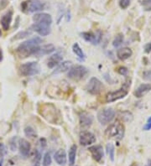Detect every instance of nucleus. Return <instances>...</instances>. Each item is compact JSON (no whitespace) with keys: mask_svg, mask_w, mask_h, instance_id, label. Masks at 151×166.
<instances>
[{"mask_svg":"<svg viewBox=\"0 0 151 166\" xmlns=\"http://www.w3.org/2000/svg\"><path fill=\"white\" fill-rule=\"evenodd\" d=\"M42 40L39 37L32 38L30 40L23 41V43L17 47L16 53L20 59L30 57L31 55H35L37 51L40 49V44Z\"/></svg>","mask_w":151,"mask_h":166,"instance_id":"nucleus-1","label":"nucleus"},{"mask_svg":"<svg viewBox=\"0 0 151 166\" xmlns=\"http://www.w3.org/2000/svg\"><path fill=\"white\" fill-rule=\"evenodd\" d=\"M40 113L42 115L44 118L46 119L48 122L56 124L58 122L59 116L57 112L56 108L50 103H46L42 105V108L40 110Z\"/></svg>","mask_w":151,"mask_h":166,"instance_id":"nucleus-2","label":"nucleus"},{"mask_svg":"<svg viewBox=\"0 0 151 166\" xmlns=\"http://www.w3.org/2000/svg\"><path fill=\"white\" fill-rule=\"evenodd\" d=\"M40 66L35 61H30L22 64L19 68V73L22 76H32L40 74Z\"/></svg>","mask_w":151,"mask_h":166,"instance_id":"nucleus-3","label":"nucleus"},{"mask_svg":"<svg viewBox=\"0 0 151 166\" xmlns=\"http://www.w3.org/2000/svg\"><path fill=\"white\" fill-rule=\"evenodd\" d=\"M105 135L107 138H116L117 139H122L124 135V125L118 121L111 123L105 131Z\"/></svg>","mask_w":151,"mask_h":166,"instance_id":"nucleus-4","label":"nucleus"},{"mask_svg":"<svg viewBox=\"0 0 151 166\" xmlns=\"http://www.w3.org/2000/svg\"><path fill=\"white\" fill-rule=\"evenodd\" d=\"M88 73V70L81 65H76L69 69L67 73V76L73 80V81H79L82 80Z\"/></svg>","mask_w":151,"mask_h":166,"instance_id":"nucleus-5","label":"nucleus"},{"mask_svg":"<svg viewBox=\"0 0 151 166\" xmlns=\"http://www.w3.org/2000/svg\"><path fill=\"white\" fill-rule=\"evenodd\" d=\"M21 9L23 12H29V13H34L38 11H42L45 9V4L38 1V0H33V1H26L23 2L21 4Z\"/></svg>","mask_w":151,"mask_h":166,"instance_id":"nucleus-6","label":"nucleus"},{"mask_svg":"<svg viewBox=\"0 0 151 166\" xmlns=\"http://www.w3.org/2000/svg\"><path fill=\"white\" fill-rule=\"evenodd\" d=\"M115 117V111L113 108H102L97 112V120L101 124L105 125L111 122Z\"/></svg>","mask_w":151,"mask_h":166,"instance_id":"nucleus-7","label":"nucleus"},{"mask_svg":"<svg viewBox=\"0 0 151 166\" xmlns=\"http://www.w3.org/2000/svg\"><path fill=\"white\" fill-rule=\"evenodd\" d=\"M104 86L102 82L96 77H92L86 87V90L92 95H98L102 92Z\"/></svg>","mask_w":151,"mask_h":166,"instance_id":"nucleus-8","label":"nucleus"},{"mask_svg":"<svg viewBox=\"0 0 151 166\" xmlns=\"http://www.w3.org/2000/svg\"><path fill=\"white\" fill-rule=\"evenodd\" d=\"M128 95V90L125 88L118 89L114 92H110L107 93L105 97V100L107 103L116 102L117 100L124 98Z\"/></svg>","mask_w":151,"mask_h":166,"instance_id":"nucleus-9","label":"nucleus"},{"mask_svg":"<svg viewBox=\"0 0 151 166\" xmlns=\"http://www.w3.org/2000/svg\"><path fill=\"white\" fill-rule=\"evenodd\" d=\"M81 34L85 41L93 44H98L102 41V32L100 30L96 32H83Z\"/></svg>","mask_w":151,"mask_h":166,"instance_id":"nucleus-10","label":"nucleus"},{"mask_svg":"<svg viewBox=\"0 0 151 166\" xmlns=\"http://www.w3.org/2000/svg\"><path fill=\"white\" fill-rule=\"evenodd\" d=\"M30 30L36 32L40 36H47L48 34H50V25L44 24H38V23H34L30 26Z\"/></svg>","mask_w":151,"mask_h":166,"instance_id":"nucleus-11","label":"nucleus"},{"mask_svg":"<svg viewBox=\"0 0 151 166\" xmlns=\"http://www.w3.org/2000/svg\"><path fill=\"white\" fill-rule=\"evenodd\" d=\"M81 145L89 146L96 142V137L92 132L88 131H83L80 133V139H79Z\"/></svg>","mask_w":151,"mask_h":166,"instance_id":"nucleus-12","label":"nucleus"},{"mask_svg":"<svg viewBox=\"0 0 151 166\" xmlns=\"http://www.w3.org/2000/svg\"><path fill=\"white\" fill-rule=\"evenodd\" d=\"M33 21L38 24H44L51 25L52 24V18L49 14L46 13H39L35 14L33 16Z\"/></svg>","mask_w":151,"mask_h":166,"instance_id":"nucleus-13","label":"nucleus"},{"mask_svg":"<svg viewBox=\"0 0 151 166\" xmlns=\"http://www.w3.org/2000/svg\"><path fill=\"white\" fill-rule=\"evenodd\" d=\"M79 122L81 128H88L93 122V117L89 112L83 111L79 114Z\"/></svg>","mask_w":151,"mask_h":166,"instance_id":"nucleus-14","label":"nucleus"},{"mask_svg":"<svg viewBox=\"0 0 151 166\" xmlns=\"http://www.w3.org/2000/svg\"><path fill=\"white\" fill-rule=\"evenodd\" d=\"M88 150L90 151L94 160H96L97 162H100L102 159L103 158V149L101 145L91 146Z\"/></svg>","mask_w":151,"mask_h":166,"instance_id":"nucleus-15","label":"nucleus"},{"mask_svg":"<svg viewBox=\"0 0 151 166\" xmlns=\"http://www.w3.org/2000/svg\"><path fill=\"white\" fill-rule=\"evenodd\" d=\"M19 149L21 155H23V157H28L31 149V146L29 141L24 139H20L19 142Z\"/></svg>","mask_w":151,"mask_h":166,"instance_id":"nucleus-16","label":"nucleus"},{"mask_svg":"<svg viewBox=\"0 0 151 166\" xmlns=\"http://www.w3.org/2000/svg\"><path fill=\"white\" fill-rule=\"evenodd\" d=\"M12 18H13V12L11 10L6 12L1 17L0 23H1L2 28H3L4 30H9V29L10 27V24H11V22H12Z\"/></svg>","mask_w":151,"mask_h":166,"instance_id":"nucleus-17","label":"nucleus"},{"mask_svg":"<svg viewBox=\"0 0 151 166\" xmlns=\"http://www.w3.org/2000/svg\"><path fill=\"white\" fill-rule=\"evenodd\" d=\"M149 91H151V84H149V83H144V84H141L134 91V95L137 98H140V97H143L145 94H147Z\"/></svg>","mask_w":151,"mask_h":166,"instance_id":"nucleus-18","label":"nucleus"},{"mask_svg":"<svg viewBox=\"0 0 151 166\" xmlns=\"http://www.w3.org/2000/svg\"><path fill=\"white\" fill-rule=\"evenodd\" d=\"M54 159H55V161L59 165H65L67 161V153L65 151V149H60L59 150H57L56 152L55 153V154H54Z\"/></svg>","mask_w":151,"mask_h":166,"instance_id":"nucleus-19","label":"nucleus"},{"mask_svg":"<svg viewBox=\"0 0 151 166\" xmlns=\"http://www.w3.org/2000/svg\"><path fill=\"white\" fill-rule=\"evenodd\" d=\"M63 60V56L60 54V53H56V54L52 55L50 58L48 59L47 61V66L50 69L56 67V65L60 64V62Z\"/></svg>","mask_w":151,"mask_h":166,"instance_id":"nucleus-20","label":"nucleus"},{"mask_svg":"<svg viewBox=\"0 0 151 166\" xmlns=\"http://www.w3.org/2000/svg\"><path fill=\"white\" fill-rule=\"evenodd\" d=\"M133 51L130 48L124 47L118 49L117 51V56L120 61H126L127 59L132 56Z\"/></svg>","mask_w":151,"mask_h":166,"instance_id":"nucleus-21","label":"nucleus"},{"mask_svg":"<svg viewBox=\"0 0 151 166\" xmlns=\"http://www.w3.org/2000/svg\"><path fill=\"white\" fill-rule=\"evenodd\" d=\"M55 50H56V47L54 46V44H45L43 46L40 47L39 51H37V53L35 54V56L40 57V56H43V55H49L50 53H52L53 51H55Z\"/></svg>","mask_w":151,"mask_h":166,"instance_id":"nucleus-22","label":"nucleus"},{"mask_svg":"<svg viewBox=\"0 0 151 166\" xmlns=\"http://www.w3.org/2000/svg\"><path fill=\"white\" fill-rule=\"evenodd\" d=\"M70 65H71V61H63L60 65H58L56 69L53 71V74H59V73H62L68 71L71 67Z\"/></svg>","mask_w":151,"mask_h":166,"instance_id":"nucleus-23","label":"nucleus"},{"mask_svg":"<svg viewBox=\"0 0 151 166\" xmlns=\"http://www.w3.org/2000/svg\"><path fill=\"white\" fill-rule=\"evenodd\" d=\"M77 147L76 144H73L70 148V150H69V164H70V166H74V164H75V161H76V156H77Z\"/></svg>","mask_w":151,"mask_h":166,"instance_id":"nucleus-24","label":"nucleus"},{"mask_svg":"<svg viewBox=\"0 0 151 166\" xmlns=\"http://www.w3.org/2000/svg\"><path fill=\"white\" fill-rule=\"evenodd\" d=\"M72 51H73L74 54L77 55L80 61H84V59H85V54H84L83 51L81 50V48L80 47V45L77 44V43H75L72 45Z\"/></svg>","mask_w":151,"mask_h":166,"instance_id":"nucleus-25","label":"nucleus"},{"mask_svg":"<svg viewBox=\"0 0 151 166\" xmlns=\"http://www.w3.org/2000/svg\"><path fill=\"white\" fill-rule=\"evenodd\" d=\"M31 34V30H23L19 32L18 34H16L12 39V41H18V40H21L23 38L27 37Z\"/></svg>","mask_w":151,"mask_h":166,"instance_id":"nucleus-26","label":"nucleus"},{"mask_svg":"<svg viewBox=\"0 0 151 166\" xmlns=\"http://www.w3.org/2000/svg\"><path fill=\"white\" fill-rule=\"evenodd\" d=\"M123 42H124V34L122 33H118L116 35V37L114 38L113 41V45L114 47H118L122 44Z\"/></svg>","mask_w":151,"mask_h":166,"instance_id":"nucleus-27","label":"nucleus"},{"mask_svg":"<svg viewBox=\"0 0 151 166\" xmlns=\"http://www.w3.org/2000/svg\"><path fill=\"white\" fill-rule=\"evenodd\" d=\"M24 134L29 138H34L36 137V132L35 130L31 127V126H27L24 128Z\"/></svg>","mask_w":151,"mask_h":166,"instance_id":"nucleus-28","label":"nucleus"},{"mask_svg":"<svg viewBox=\"0 0 151 166\" xmlns=\"http://www.w3.org/2000/svg\"><path fill=\"white\" fill-rule=\"evenodd\" d=\"M40 161H41V154L38 149H36L33 158V166H40Z\"/></svg>","mask_w":151,"mask_h":166,"instance_id":"nucleus-29","label":"nucleus"},{"mask_svg":"<svg viewBox=\"0 0 151 166\" xmlns=\"http://www.w3.org/2000/svg\"><path fill=\"white\" fill-rule=\"evenodd\" d=\"M107 152L108 155L110 157L112 161L114 160V146L112 143H107Z\"/></svg>","mask_w":151,"mask_h":166,"instance_id":"nucleus-30","label":"nucleus"},{"mask_svg":"<svg viewBox=\"0 0 151 166\" xmlns=\"http://www.w3.org/2000/svg\"><path fill=\"white\" fill-rule=\"evenodd\" d=\"M50 164H51V157H50V153L47 152V153H45V154L44 155L42 165L43 166H50Z\"/></svg>","mask_w":151,"mask_h":166,"instance_id":"nucleus-31","label":"nucleus"},{"mask_svg":"<svg viewBox=\"0 0 151 166\" xmlns=\"http://www.w3.org/2000/svg\"><path fill=\"white\" fill-rule=\"evenodd\" d=\"M141 5L145 11H151V0H143Z\"/></svg>","mask_w":151,"mask_h":166,"instance_id":"nucleus-32","label":"nucleus"},{"mask_svg":"<svg viewBox=\"0 0 151 166\" xmlns=\"http://www.w3.org/2000/svg\"><path fill=\"white\" fill-rule=\"evenodd\" d=\"M117 72L122 76H127L128 73V70L125 66H119V67L117 68Z\"/></svg>","mask_w":151,"mask_h":166,"instance_id":"nucleus-33","label":"nucleus"},{"mask_svg":"<svg viewBox=\"0 0 151 166\" xmlns=\"http://www.w3.org/2000/svg\"><path fill=\"white\" fill-rule=\"evenodd\" d=\"M131 0H120L119 2V6L123 9H126L129 5H130Z\"/></svg>","mask_w":151,"mask_h":166,"instance_id":"nucleus-34","label":"nucleus"},{"mask_svg":"<svg viewBox=\"0 0 151 166\" xmlns=\"http://www.w3.org/2000/svg\"><path fill=\"white\" fill-rule=\"evenodd\" d=\"M9 147L10 149L12 150V151H14L15 149H16V137H13V139H10L9 141Z\"/></svg>","mask_w":151,"mask_h":166,"instance_id":"nucleus-35","label":"nucleus"},{"mask_svg":"<svg viewBox=\"0 0 151 166\" xmlns=\"http://www.w3.org/2000/svg\"><path fill=\"white\" fill-rule=\"evenodd\" d=\"M151 129V116L148 118L147 122L145 123V125L144 126V130L145 131H149Z\"/></svg>","mask_w":151,"mask_h":166,"instance_id":"nucleus-36","label":"nucleus"},{"mask_svg":"<svg viewBox=\"0 0 151 166\" xmlns=\"http://www.w3.org/2000/svg\"><path fill=\"white\" fill-rule=\"evenodd\" d=\"M5 153H6V148H5V146H4L3 143H0V158H3V155L5 154Z\"/></svg>","mask_w":151,"mask_h":166,"instance_id":"nucleus-37","label":"nucleus"},{"mask_svg":"<svg viewBox=\"0 0 151 166\" xmlns=\"http://www.w3.org/2000/svg\"><path fill=\"white\" fill-rule=\"evenodd\" d=\"M144 51L145 53H150L151 52V42L148 43L144 45Z\"/></svg>","mask_w":151,"mask_h":166,"instance_id":"nucleus-38","label":"nucleus"},{"mask_svg":"<svg viewBox=\"0 0 151 166\" xmlns=\"http://www.w3.org/2000/svg\"><path fill=\"white\" fill-rule=\"evenodd\" d=\"M144 79H151V71H144Z\"/></svg>","mask_w":151,"mask_h":166,"instance_id":"nucleus-39","label":"nucleus"},{"mask_svg":"<svg viewBox=\"0 0 151 166\" xmlns=\"http://www.w3.org/2000/svg\"><path fill=\"white\" fill-rule=\"evenodd\" d=\"M40 146H41L42 148H45V147L46 146V140H45V139H40Z\"/></svg>","mask_w":151,"mask_h":166,"instance_id":"nucleus-40","label":"nucleus"},{"mask_svg":"<svg viewBox=\"0 0 151 166\" xmlns=\"http://www.w3.org/2000/svg\"><path fill=\"white\" fill-rule=\"evenodd\" d=\"M3 61V51L2 49L0 48V62Z\"/></svg>","mask_w":151,"mask_h":166,"instance_id":"nucleus-41","label":"nucleus"},{"mask_svg":"<svg viewBox=\"0 0 151 166\" xmlns=\"http://www.w3.org/2000/svg\"><path fill=\"white\" fill-rule=\"evenodd\" d=\"M3 159L2 158V159H0V166H3Z\"/></svg>","mask_w":151,"mask_h":166,"instance_id":"nucleus-42","label":"nucleus"},{"mask_svg":"<svg viewBox=\"0 0 151 166\" xmlns=\"http://www.w3.org/2000/svg\"><path fill=\"white\" fill-rule=\"evenodd\" d=\"M147 166H151V159L150 160H149V163H148Z\"/></svg>","mask_w":151,"mask_h":166,"instance_id":"nucleus-43","label":"nucleus"},{"mask_svg":"<svg viewBox=\"0 0 151 166\" xmlns=\"http://www.w3.org/2000/svg\"><path fill=\"white\" fill-rule=\"evenodd\" d=\"M131 166H138V164H135V163H134V164H131Z\"/></svg>","mask_w":151,"mask_h":166,"instance_id":"nucleus-44","label":"nucleus"},{"mask_svg":"<svg viewBox=\"0 0 151 166\" xmlns=\"http://www.w3.org/2000/svg\"><path fill=\"white\" fill-rule=\"evenodd\" d=\"M2 35V31H1V29H0V36Z\"/></svg>","mask_w":151,"mask_h":166,"instance_id":"nucleus-45","label":"nucleus"}]
</instances>
